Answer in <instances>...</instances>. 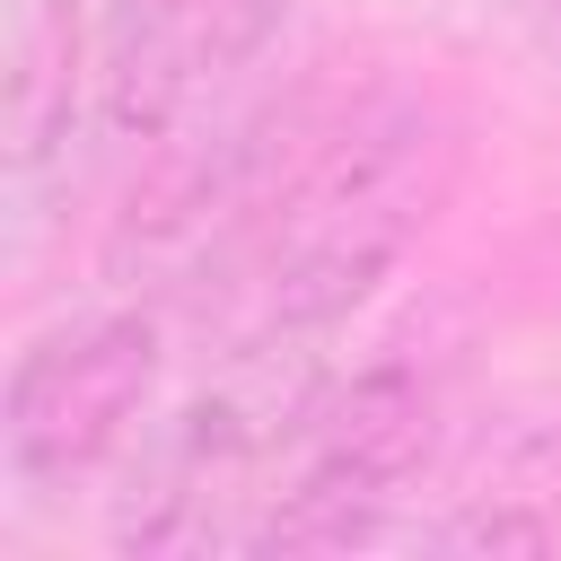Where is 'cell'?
<instances>
[{"mask_svg":"<svg viewBox=\"0 0 561 561\" xmlns=\"http://www.w3.org/2000/svg\"><path fill=\"white\" fill-rule=\"evenodd\" d=\"M447 167H456V140L412 96H377L351 123H333L263 193L254 228L228 254L245 280L237 333H324L333 316H351L430 228Z\"/></svg>","mask_w":561,"mask_h":561,"instance_id":"cell-1","label":"cell"},{"mask_svg":"<svg viewBox=\"0 0 561 561\" xmlns=\"http://www.w3.org/2000/svg\"><path fill=\"white\" fill-rule=\"evenodd\" d=\"M438 403L421 368L377 359L351 386H316V403L272 447V482L254 491V517L237 526L245 552H351L386 526L403 482L430 465Z\"/></svg>","mask_w":561,"mask_h":561,"instance_id":"cell-2","label":"cell"},{"mask_svg":"<svg viewBox=\"0 0 561 561\" xmlns=\"http://www.w3.org/2000/svg\"><path fill=\"white\" fill-rule=\"evenodd\" d=\"M298 342L307 333H237L228 368L175 421H158V438L131 465V491L114 500V552H202L228 535L219 508L245 500V473L316 403Z\"/></svg>","mask_w":561,"mask_h":561,"instance_id":"cell-3","label":"cell"},{"mask_svg":"<svg viewBox=\"0 0 561 561\" xmlns=\"http://www.w3.org/2000/svg\"><path fill=\"white\" fill-rule=\"evenodd\" d=\"M158 394V316L114 307L79 316L18 351L0 394V465L26 491H70L105 456L131 447L140 412Z\"/></svg>","mask_w":561,"mask_h":561,"instance_id":"cell-4","label":"cell"},{"mask_svg":"<svg viewBox=\"0 0 561 561\" xmlns=\"http://www.w3.org/2000/svg\"><path fill=\"white\" fill-rule=\"evenodd\" d=\"M280 26H289V0H105L96 53H88L96 131L123 149L167 140Z\"/></svg>","mask_w":561,"mask_h":561,"instance_id":"cell-5","label":"cell"},{"mask_svg":"<svg viewBox=\"0 0 561 561\" xmlns=\"http://www.w3.org/2000/svg\"><path fill=\"white\" fill-rule=\"evenodd\" d=\"M0 61H9L0 70V158H9V184H35L44 167L70 158V114H79V88H88L70 9L61 0H18Z\"/></svg>","mask_w":561,"mask_h":561,"instance_id":"cell-6","label":"cell"},{"mask_svg":"<svg viewBox=\"0 0 561 561\" xmlns=\"http://www.w3.org/2000/svg\"><path fill=\"white\" fill-rule=\"evenodd\" d=\"M430 543H438V552H482V561H535V552H552V526H543L535 508H517V500H473V508L447 517Z\"/></svg>","mask_w":561,"mask_h":561,"instance_id":"cell-7","label":"cell"}]
</instances>
